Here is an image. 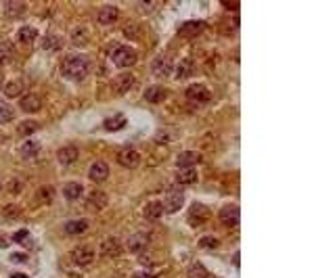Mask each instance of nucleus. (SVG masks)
Here are the masks:
<instances>
[{"label":"nucleus","mask_w":314,"mask_h":278,"mask_svg":"<svg viewBox=\"0 0 314 278\" xmlns=\"http://www.w3.org/2000/svg\"><path fill=\"white\" fill-rule=\"evenodd\" d=\"M61 74L65 80H84L91 74V61L84 55H70L61 63Z\"/></svg>","instance_id":"1"},{"label":"nucleus","mask_w":314,"mask_h":278,"mask_svg":"<svg viewBox=\"0 0 314 278\" xmlns=\"http://www.w3.org/2000/svg\"><path fill=\"white\" fill-rule=\"evenodd\" d=\"M187 99L191 103H195V105H208L212 101V92L204 84H191L187 88Z\"/></svg>","instance_id":"2"},{"label":"nucleus","mask_w":314,"mask_h":278,"mask_svg":"<svg viewBox=\"0 0 314 278\" xmlns=\"http://www.w3.org/2000/svg\"><path fill=\"white\" fill-rule=\"evenodd\" d=\"M174 72V61L170 55H160L151 63V74L157 78H168Z\"/></svg>","instance_id":"3"},{"label":"nucleus","mask_w":314,"mask_h":278,"mask_svg":"<svg viewBox=\"0 0 314 278\" xmlns=\"http://www.w3.org/2000/svg\"><path fill=\"white\" fill-rule=\"evenodd\" d=\"M111 61H114L118 67H130L134 61H137V53H134L132 46H118V49L111 53Z\"/></svg>","instance_id":"4"},{"label":"nucleus","mask_w":314,"mask_h":278,"mask_svg":"<svg viewBox=\"0 0 314 278\" xmlns=\"http://www.w3.org/2000/svg\"><path fill=\"white\" fill-rule=\"evenodd\" d=\"M118 164L122 166V168H137L139 164H141V155H139V151H134L132 147H124L120 153H118Z\"/></svg>","instance_id":"5"},{"label":"nucleus","mask_w":314,"mask_h":278,"mask_svg":"<svg viewBox=\"0 0 314 278\" xmlns=\"http://www.w3.org/2000/svg\"><path fill=\"white\" fill-rule=\"evenodd\" d=\"M206 30H208L206 21H187V23H183V26L178 28V34H181L183 38H195L199 34H204Z\"/></svg>","instance_id":"6"},{"label":"nucleus","mask_w":314,"mask_h":278,"mask_svg":"<svg viewBox=\"0 0 314 278\" xmlns=\"http://www.w3.org/2000/svg\"><path fill=\"white\" fill-rule=\"evenodd\" d=\"M183 205H185V195H183L181 191H172V193H168L166 199H164V203H162L164 212H168V214H176Z\"/></svg>","instance_id":"7"},{"label":"nucleus","mask_w":314,"mask_h":278,"mask_svg":"<svg viewBox=\"0 0 314 278\" xmlns=\"http://www.w3.org/2000/svg\"><path fill=\"white\" fill-rule=\"evenodd\" d=\"M74 262L78 266H88V264H93L95 262V251L93 247H88V245H78L74 249Z\"/></svg>","instance_id":"8"},{"label":"nucleus","mask_w":314,"mask_h":278,"mask_svg":"<svg viewBox=\"0 0 314 278\" xmlns=\"http://www.w3.org/2000/svg\"><path fill=\"white\" fill-rule=\"evenodd\" d=\"M149 235L147 233H134L130 239H128V249L132 253H145L147 247H149Z\"/></svg>","instance_id":"9"},{"label":"nucleus","mask_w":314,"mask_h":278,"mask_svg":"<svg viewBox=\"0 0 314 278\" xmlns=\"http://www.w3.org/2000/svg\"><path fill=\"white\" fill-rule=\"evenodd\" d=\"M132 84H134V78L130 74H120L111 80V90H114L116 95H126V92L132 88Z\"/></svg>","instance_id":"10"},{"label":"nucleus","mask_w":314,"mask_h":278,"mask_svg":"<svg viewBox=\"0 0 314 278\" xmlns=\"http://www.w3.org/2000/svg\"><path fill=\"white\" fill-rule=\"evenodd\" d=\"M118 19H120V11L116 7H109V5L97 13V21L101 26H114V23H118Z\"/></svg>","instance_id":"11"},{"label":"nucleus","mask_w":314,"mask_h":278,"mask_svg":"<svg viewBox=\"0 0 314 278\" xmlns=\"http://www.w3.org/2000/svg\"><path fill=\"white\" fill-rule=\"evenodd\" d=\"M220 222L227 226H237L239 224V207L237 205H224L220 210Z\"/></svg>","instance_id":"12"},{"label":"nucleus","mask_w":314,"mask_h":278,"mask_svg":"<svg viewBox=\"0 0 314 278\" xmlns=\"http://www.w3.org/2000/svg\"><path fill=\"white\" fill-rule=\"evenodd\" d=\"M78 147H74V145H67V147H61L59 151H57V159H59V164H63V166H72L74 161L78 159Z\"/></svg>","instance_id":"13"},{"label":"nucleus","mask_w":314,"mask_h":278,"mask_svg":"<svg viewBox=\"0 0 314 278\" xmlns=\"http://www.w3.org/2000/svg\"><path fill=\"white\" fill-rule=\"evenodd\" d=\"M88 176H91L93 182H105L109 178V166L105 164V161H95V164L91 166Z\"/></svg>","instance_id":"14"},{"label":"nucleus","mask_w":314,"mask_h":278,"mask_svg":"<svg viewBox=\"0 0 314 278\" xmlns=\"http://www.w3.org/2000/svg\"><path fill=\"white\" fill-rule=\"evenodd\" d=\"M26 80L24 78H15V80H9L7 84H5V95L7 97H11V99H15V97H21L24 95V90H26Z\"/></svg>","instance_id":"15"},{"label":"nucleus","mask_w":314,"mask_h":278,"mask_svg":"<svg viewBox=\"0 0 314 278\" xmlns=\"http://www.w3.org/2000/svg\"><path fill=\"white\" fill-rule=\"evenodd\" d=\"M208 216H210V212H208V207H204V205H193L191 210H189V224H193V226H199V224H204L206 220H208Z\"/></svg>","instance_id":"16"},{"label":"nucleus","mask_w":314,"mask_h":278,"mask_svg":"<svg viewBox=\"0 0 314 278\" xmlns=\"http://www.w3.org/2000/svg\"><path fill=\"white\" fill-rule=\"evenodd\" d=\"M26 5L24 3H19V0H7V3L3 5V11H5V17H9V19H17V17H21L26 13Z\"/></svg>","instance_id":"17"},{"label":"nucleus","mask_w":314,"mask_h":278,"mask_svg":"<svg viewBox=\"0 0 314 278\" xmlns=\"http://www.w3.org/2000/svg\"><path fill=\"white\" fill-rule=\"evenodd\" d=\"M197 161H199V155L195 151H185L178 155L176 166H178V170H191V168H195Z\"/></svg>","instance_id":"18"},{"label":"nucleus","mask_w":314,"mask_h":278,"mask_svg":"<svg viewBox=\"0 0 314 278\" xmlns=\"http://www.w3.org/2000/svg\"><path fill=\"white\" fill-rule=\"evenodd\" d=\"M166 97H168V92H166L162 86H151V88L145 90V101H147V103H153V105L164 103Z\"/></svg>","instance_id":"19"},{"label":"nucleus","mask_w":314,"mask_h":278,"mask_svg":"<svg viewBox=\"0 0 314 278\" xmlns=\"http://www.w3.org/2000/svg\"><path fill=\"white\" fill-rule=\"evenodd\" d=\"M82 195H84V187L80 182H67L63 187V197L67 201H78Z\"/></svg>","instance_id":"20"},{"label":"nucleus","mask_w":314,"mask_h":278,"mask_svg":"<svg viewBox=\"0 0 314 278\" xmlns=\"http://www.w3.org/2000/svg\"><path fill=\"white\" fill-rule=\"evenodd\" d=\"M162 214H164V207H162V201H151V203H147V207H145V212H143V216L149 220V222H157L162 218Z\"/></svg>","instance_id":"21"},{"label":"nucleus","mask_w":314,"mask_h":278,"mask_svg":"<svg viewBox=\"0 0 314 278\" xmlns=\"http://www.w3.org/2000/svg\"><path fill=\"white\" fill-rule=\"evenodd\" d=\"M15 59V46L9 40L0 42V65H11Z\"/></svg>","instance_id":"22"},{"label":"nucleus","mask_w":314,"mask_h":278,"mask_svg":"<svg viewBox=\"0 0 314 278\" xmlns=\"http://www.w3.org/2000/svg\"><path fill=\"white\" fill-rule=\"evenodd\" d=\"M42 49L49 51V53L61 51V49H63V38H61L59 34H47V36L42 38Z\"/></svg>","instance_id":"23"},{"label":"nucleus","mask_w":314,"mask_h":278,"mask_svg":"<svg viewBox=\"0 0 314 278\" xmlns=\"http://www.w3.org/2000/svg\"><path fill=\"white\" fill-rule=\"evenodd\" d=\"M19 105H21V109H24L26 113H36L42 107V101L36 95H26V97H21Z\"/></svg>","instance_id":"24"},{"label":"nucleus","mask_w":314,"mask_h":278,"mask_svg":"<svg viewBox=\"0 0 314 278\" xmlns=\"http://www.w3.org/2000/svg\"><path fill=\"white\" fill-rule=\"evenodd\" d=\"M101 253L107 256V258H118L122 253V245L116 239H107V241L101 243Z\"/></svg>","instance_id":"25"},{"label":"nucleus","mask_w":314,"mask_h":278,"mask_svg":"<svg viewBox=\"0 0 314 278\" xmlns=\"http://www.w3.org/2000/svg\"><path fill=\"white\" fill-rule=\"evenodd\" d=\"M86 205L91 207V210H103V207L107 205V195L103 193V191H95V193H91L88 195V201H86Z\"/></svg>","instance_id":"26"},{"label":"nucleus","mask_w":314,"mask_h":278,"mask_svg":"<svg viewBox=\"0 0 314 278\" xmlns=\"http://www.w3.org/2000/svg\"><path fill=\"white\" fill-rule=\"evenodd\" d=\"M36 38H38V30L32 28V26H24V28L17 30V40H19L21 44H30V42H34Z\"/></svg>","instance_id":"27"},{"label":"nucleus","mask_w":314,"mask_h":278,"mask_svg":"<svg viewBox=\"0 0 314 278\" xmlns=\"http://www.w3.org/2000/svg\"><path fill=\"white\" fill-rule=\"evenodd\" d=\"M88 230V222L86 220H72V222H67L65 224V233L67 235H84Z\"/></svg>","instance_id":"28"},{"label":"nucleus","mask_w":314,"mask_h":278,"mask_svg":"<svg viewBox=\"0 0 314 278\" xmlns=\"http://www.w3.org/2000/svg\"><path fill=\"white\" fill-rule=\"evenodd\" d=\"M105 130H109V132H118V130H122L124 126H126V118L122 113H118V115H111V118H107L105 120Z\"/></svg>","instance_id":"29"},{"label":"nucleus","mask_w":314,"mask_h":278,"mask_svg":"<svg viewBox=\"0 0 314 278\" xmlns=\"http://www.w3.org/2000/svg\"><path fill=\"white\" fill-rule=\"evenodd\" d=\"M176 182L183 184V187H187V184H195V182H197V172H195V168H191V170H178Z\"/></svg>","instance_id":"30"},{"label":"nucleus","mask_w":314,"mask_h":278,"mask_svg":"<svg viewBox=\"0 0 314 278\" xmlns=\"http://www.w3.org/2000/svg\"><path fill=\"white\" fill-rule=\"evenodd\" d=\"M19 153H21V157L32 159V157H36V155L40 153V145H38V143H34V141H30V143H26V145H21Z\"/></svg>","instance_id":"31"},{"label":"nucleus","mask_w":314,"mask_h":278,"mask_svg":"<svg viewBox=\"0 0 314 278\" xmlns=\"http://www.w3.org/2000/svg\"><path fill=\"white\" fill-rule=\"evenodd\" d=\"M13 118H15V109L9 103L0 101V124H9Z\"/></svg>","instance_id":"32"},{"label":"nucleus","mask_w":314,"mask_h":278,"mask_svg":"<svg viewBox=\"0 0 314 278\" xmlns=\"http://www.w3.org/2000/svg\"><path fill=\"white\" fill-rule=\"evenodd\" d=\"M36 130H38V124L32 122V120L21 122V124L17 126V134H19V136H30V134H34Z\"/></svg>","instance_id":"33"},{"label":"nucleus","mask_w":314,"mask_h":278,"mask_svg":"<svg viewBox=\"0 0 314 278\" xmlns=\"http://www.w3.org/2000/svg\"><path fill=\"white\" fill-rule=\"evenodd\" d=\"M3 218H5L7 222H15L17 218H21V210H19L17 205H7L5 212H3Z\"/></svg>","instance_id":"34"},{"label":"nucleus","mask_w":314,"mask_h":278,"mask_svg":"<svg viewBox=\"0 0 314 278\" xmlns=\"http://www.w3.org/2000/svg\"><path fill=\"white\" fill-rule=\"evenodd\" d=\"M191 74H193V61L185 59L181 65H178V69H176V76H178V78H187V76H191Z\"/></svg>","instance_id":"35"},{"label":"nucleus","mask_w":314,"mask_h":278,"mask_svg":"<svg viewBox=\"0 0 314 278\" xmlns=\"http://www.w3.org/2000/svg\"><path fill=\"white\" fill-rule=\"evenodd\" d=\"M189 278H212V276L201 264H195L193 268H189Z\"/></svg>","instance_id":"36"},{"label":"nucleus","mask_w":314,"mask_h":278,"mask_svg":"<svg viewBox=\"0 0 314 278\" xmlns=\"http://www.w3.org/2000/svg\"><path fill=\"white\" fill-rule=\"evenodd\" d=\"M72 40L76 42V44H86L88 42V30L86 28H76L74 30V34H72Z\"/></svg>","instance_id":"37"},{"label":"nucleus","mask_w":314,"mask_h":278,"mask_svg":"<svg viewBox=\"0 0 314 278\" xmlns=\"http://www.w3.org/2000/svg\"><path fill=\"white\" fill-rule=\"evenodd\" d=\"M13 241L15 243H28L30 241V233H28V230H17V233L13 235Z\"/></svg>","instance_id":"38"},{"label":"nucleus","mask_w":314,"mask_h":278,"mask_svg":"<svg viewBox=\"0 0 314 278\" xmlns=\"http://www.w3.org/2000/svg\"><path fill=\"white\" fill-rule=\"evenodd\" d=\"M9 191H11L13 195H17V193H21V191H24V182H19L17 178H13V180L9 182Z\"/></svg>","instance_id":"39"},{"label":"nucleus","mask_w":314,"mask_h":278,"mask_svg":"<svg viewBox=\"0 0 314 278\" xmlns=\"http://www.w3.org/2000/svg\"><path fill=\"white\" fill-rule=\"evenodd\" d=\"M40 197H44V203H51V199H53V197H51V191H49V189H42V191H40V193L36 195V199H40Z\"/></svg>","instance_id":"40"},{"label":"nucleus","mask_w":314,"mask_h":278,"mask_svg":"<svg viewBox=\"0 0 314 278\" xmlns=\"http://www.w3.org/2000/svg\"><path fill=\"white\" fill-rule=\"evenodd\" d=\"M199 245L201 247H218V241L216 239H201Z\"/></svg>","instance_id":"41"},{"label":"nucleus","mask_w":314,"mask_h":278,"mask_svg":"<svg viewBox=\"0 0 314 278\" xmlns=\"http://www.w3.org/2000/svg\"><path fill=\"white\" fill-rule=\"evenodd\" d=\"M130 278H155L153 274H145V272H139V274H132Z\"/></svg>","instance_id":"42"},{"label":"nucleus","mask_w":314,"mask_h":278,"mask_svg":"<svg viewBox=\"0 0 314 278\" xmlns=\"http://www.w3.org/2000/svg\"><path fill=\"white\" fill-rule=\"evenodd\" d=\"M11 260H13V262H24V260H26V256H19V253H13Z\"/></svg>","instance_id":"43"},{"label":"nucleus","mask_w":314,"mask_h":278,"mask_svg":"<svg viewBox=\"0 0 314 278\" xmlns=\"http://www.w3.org/2000/svg\"><path fill=\"white\" fill-rule=\"evenodd\" d=\"M0 247H3V249L9 247V241H7V239H0Z\"/></svg>","instance_id":"44"},{"label":"nucleus","mask_w":314,"mask_h":278,"mask_svg":"<svg viewBox=\"0 0 314 278\" xmlns=\"http://www.w3.org/2000/svg\"><path fill=\"white\" fill-rule=\"evenodd\" d=\"M5 86V76H3V72H0V88Z\"/></svg>","instance_id":"45"},{"label":"nucleus","mask_w":314,"mask_h":278,"mask_svg":"<svg viewBox=\"0 0 314 278\" xmlns=\"http://www.w3.org/2000/svg\"><path fill=\"white\" fill-rule=\"evenodd\" d=\"M13 278H28V274H13Z\"/></svg>","instance_id":"46"},{"label":"nucleus","mask_w":314,"mask_h":278,"mask_svg":"<svg viewBox=\"0 0 314 278\" xmlns=\"http://www.w3.org/2000/svg\"><path fill=\"white\" fill-rule=\"evenodd\" d=\"M0 184H3V182H0Z\"/></svg>","instance_id":"47"}]
</instances>
